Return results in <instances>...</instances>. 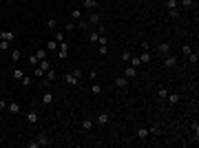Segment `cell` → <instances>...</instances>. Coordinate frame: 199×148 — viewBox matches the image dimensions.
Listing matches in <instances>:
<instances>
[{"mask_svg": "<svg viewBox=\"0 0 199 148\" xmlns=\"http://www.w3.org/2000/svg\"><path fill=\"white\" fill-rule=\"evenodd\" d=\"M86 22H89V25H102V13H100V11H93V13L86 18Z\"/></svg>", "mask_w": 199, "mask_h": 148, "instance_id": "6da1fadb", "label": "cell"}, {"mask_svg": "<svg viewBox=\"0 0 199 148\" xmlns=\"http://www.w3.org/2000/svg\"><path fill=\"white\" fill-rule=\"evenodd\" d=\"M64 80H66V82L71 84V86H78V84H80V78H78V75L73 73V71H69V73L64 75Z\"/></svg>", "mask_w": 199, "mask_h": 148, "instance_id": "7a4b0ae2", "label": "cell"}, {"mask_svg": "<svg viewBox=\"0 0 199 148\" xmlns=\"http://www.w3.org/2000/svg\"><path fill=\"white\" fill-rule=\"evenodd\" d=\"M115 86H117V89H126V86H128V78H126V75L115 78Z\"/></svg>", "mask_w": 199, "mask_h": 148, "instance_id": "3957f363", "label": "cell"}, {"mask_svg": "<svg viewBox=\"0 0 199 148\" xmlns=\"http://www.w3.org/2000/svg\"><path fill=\"white\" fill-rule=\"evenodd\" d=\"M66 51H69V44H66V42H60V47H58V58L64 60V58H66Z\"/></svg>", "mask_w": 199, "mask_h": 148, "instance_id": "277c9868", "label": "cell"}, {"mask_svg": "<svg viewBox=\"0 0 199 148\" xmlns=\"http://www.w3.org/2000/svg\"><path fill=\"white\" fill-rule=\"evenodd\" d=\"M164 66H166V69H173V66H177V58H175V55H168V58L164 60Z\"/></svg>", "mask_w": 199, "mask_h": 148, "instance_id": "5b68a950", "label": "cell"}, {"mask_svg": "<svg viewBox=\"0 0 199 148\" xmlns=\"http://www.w3.org/2000/svg\"><path fill=\"white\" fill-rule=\"evenodd\" d=\"M7 111H9L11 115H18V113H20V106H18V102H9V104H7Z\"/></svg>", "mask_w": 199, "mask_h": 148, "instance_id": "8992f818", "label": "cell"}, {"mask_svg": "<svg viewBox=\"0 0 199 148\" xmlns=\"http://www.w3.org/2000/svg\"><path fill=\"white\" fill-rule=\"evenodd\" d=\"M13 38H16L13 31H0V40H7V42H11Z\"/></svg>", "mask_w": 199, "mask_h": 148, "instance_id": "52a82bcc", "label": "cell"}, {"mask_svg": "<svg viewBox=\"0 0 199 148\" xmlns=\"http://www.w3.org/2000/svg\"><path fill=\"white\" fill-rule=\"evenodd\" d=\"M124 75H126V78H128V80H131V78H135V75H137V69L128 64V66H126V69H124Z\"/></svg>", "mask_w": 199, "mask_h": 148, "instance_id": "ba28073f", "label": "cell"}, {"mask_svg": "<svg viewBox=\"0 0 199 148\" xmlns=\"http://www.w3.org/2000/svg\"><path fill=\"white\" fill-rule=\"evenodd\" d=\"M150 60H153V55H150L148 51H144V53L139 55V62H142V64H150Z\"/></svg>", "mask_w": 199, "mask_h": 148, "instance_id": "9c48e42d", "label": "cell"}, {"mask_svg": "<svg viewBox=\"0 0 199 148\" xmlns=\"http://www.w3.org/2000/svg\"><path fill=\"white\" fill-rule=\"evenodd\" d=\"M42 104H44V106H49V104H53V93H49V91H47V93L42 95Z\"/></svg>", "mask_w": 199, "mask_h": 148, "instance_id": "30bf717a", "label": "cell"}, {"mask_svg": "<svg viewBox=\"0 0 199 148\" xmlns=\"http://www.w3.org/2000/svg\"><path fill=\"white\" fill-rule=\"evenodd\" d=\"M44 78H47V82H55V80H58V73L49 69V71H47V73H44ZM47 82H44V84H47Z\"/></svg>", "mask_w": 199, "mask_h": 148, "instance_id": "8fae6325", "label": "cell"}, {"mask_svg": "<svg viewBox=\"0 0 199 148\" xmlns=\"http://www.w3.org/2000/svg\"><path fill=\"white\" fill-rule=\"evenodd\" d=\"M82 7H84V9H95V7H97V0H82Z\"/></svg>", "mask_w": 199, "mask_h": 148, "instance_id": "7c38bea8", "label": "cell"}, {"mask_svg": "<svg viewBox=\"0 0 199 148\" xmlns=\"http://www.w3.org/2000/svg\"><path fill=\"white\" fill-rule=\"evenodd\" d=\"M27 122L35 124V122H38V113H35V111H29V113H27Z\"/></svg>", "mask_w": 199, "mask_h": 148, "instance_id": "4fadbf2b", "label": "cell"}, {"mask_svg": "<svg viewBox=\"0 0 199 148\" xmlns=\"http://www.w3.org/2000/svg\"><path fill=\"white\" fill-rule=\"evenodd\" d=\"M137 137L142 139V142H144V139H148V128H144V126H142V128L137 130Z\"/></svg>", "mask_w": 199, "mask_h": 148, "instance_id": "5bb4252c", "label": "cell"}, {"mask_svg": "<svg viewBox=\"0 0 199 148\" xmlns=\"http://www.w3.org/2000/svg\"><path fill=\"white\" fill-rule=\"evenodd\" d=\"M58 47H60V42H55V40H51L49 44H47V51H53V53H58Z\"/></svg>", "mask_w": 199, "mask_h": 148, "instance_id": "9a60e30c", "label": "cell"}, {"mask_svg": "<svg viewBox=\"0 0 199 148\" xmlns=\"http://www.w3.org/2000/svg\"><path fill=\"white\" fill-rule=\"evenodd\" d=\"M38 66H40V69H42V71H49L51 69V64H49V60H40V62H38Z\"/></svg>", "mask_w": 199, "mask_h": 148, "instance_id": "2e32d148", "label": "cell"}, {"mask_svg": "<svg viewBox=\"0 0 199 148\" xmlns=\"http://www.w3.org/2000/svg\"><path fill=\"white\" fill-rule=\"evenodd\" d=\"M166 99H168L170 104H177L179 102V95L177 93H168V95H166Z\"/></svg>", "mask_w": 199, "mask_h": 148, "instance_id": "e0dca14e", "label": "cell"}, {"mask_svg": "<svg viewBox=\"0 0 199 148\" xmlns=\"http://www.w3.org/2000/svg\"><path fill=\"white\" fill-rule=\"evenodd\" d=\"M170 51V42H162L159 44V53H168Z\"/></svg>", "mask_w": 199, "mask_h": 148, "instance_id": "ac0fdd59", "label": "cell"}, {"mask_svg": "<svg viewBox=\"0 0 199 148\" xmlns=\"http://www.w3.org/2000/svg\"><path fill=\"white\" fill-rule=\"evenodd\" d=\"M38 144H40V146H49V137H47V135H40V137H38Z\"/></svg>", "mask_w": 199, "mask_h": 148, "instance_id": "d6986e66", "label": "cell"}, {"mask_svg": "<svg viewBox=\"0 0 199 148\" xmlns=\"http://www.w3.org/2000/svg\"><path fill=\"white\" fill-rule=\"evenodd\" d=\"M91 93H93V95H100V93H102V86H100L97 82H93V86H91Z\"/></svg>", "mask_w": 199, "mask_h": 148, "instance_id": "ffe728a7", "label": "cell"}, {"mask_svg": "<svg viewBox=\"0 0 199 148\" xmlns=\"http://www.w3.org/2000/svg\"><path fill=\"white\" fill-rule=\"evenodd\" d=\"M109 122V113H100L97 115V124H106Z\"/></svg>", "mask_w": 199, "mask_h": 148, "instance_id": "44dd1931", "label": "cell"}, {"mask_svg": "<svg viewBox=\"0 0 199 148\" xmlns=\"http://www.w3.org/2000/svg\"><path fill=\"white\" fill-rule=\"evenodd\" d=\"M71 20H82V11L73 9V11H71Z\"/></svg>", "mask_w": 199, "mask_h": 148, "instance_id": "7402d4cb", "label": "cell"}, {"mask_svg": "<svg viewBox=\"0 0 199 148\" xmlns=\"http://www.w3.org/2000/svg\"><path fill=\"white\" fill-rule=\"evenodd\" d=\"M128 62H131V66H135V69H137V66L142 64V62H139V55H135V58L131 55V60H128Z\"/></svg>", "mask_w": 199, "mask_h": 148, "instance_id": "603a6c76", "label": "cell"}, {"mask_svg": "<svg viewBox=\"0 0 199 148\" xmlns=\"http://www.w3.org/2000/svg\"><path fill=\"white\" fill-rule=\"evenodd\" d=\"M44 73H47V71H42V69H40V66H35V71H33L35 80H40V78H44Z\"/></svg>", "mask_w": 199, "mask_h": 148, "instance_id": "cb8c5ba5", "label": "cell"}, {"mask_svg": "<svg viewBox=\"0 0 199 148\" xmlns=\"http://www.w3.org/2000/svg\"><path fill=\"white\" fill-rule=\"evenodd\" d=\"M20 82H22V86H31V82H33V78H31V75H25V78L20 80Z\"/></svg>", "mask_w": 199, "mask_h": 148, "instance_id": "d4e9b609", "label": "cell"}, {"mask_svg": "<svg viewBox=\"0 0 199 148\" xmlns=\"http://www.w3.org/2000/svg\"><path fill=\"white\" fill-rule=\"evenodd\" d=\"M82 128H84V130H91V128H93V122H91V119H84V122H82Z\"/></svg>", "mask_w": 199, "mask_h": 148, "instance_id": "484cf974", "label": "cell"}, {"mask_svg": "<svg viewBox=\"0 0 199 148\" xmlns=\"http://www.w3.org/2000/svg\"><path fill=\"white\" fill-rule=\"evenodd\" d=\"M35 58H38V62H40V60H44V58H47V51H44V49L35 51Z\"/></svg>", "mask_w": 199, "mask_h": 148, "instance_id": "4316f807", "label": "cell"}, {"mask_svg": "<svg viewBox=\"0 0 199 148\" xmlns=\"http://www.w3.org/2000/svg\"><path fill=\"white\" fill-rule=\"evenodd\" d=\"M188 60H190V62H193V64H197V60H199V55H197V53H193V51H190V53H188Z\"/></svg>", "mask_w": 199, "mask_h": 148, "instance_id": "83f0119b", "label": "cell"}, {"mask_svg": "<svg viewBox=\"0 0 199 148\" xmlns=\"http://www.w3.org/2000/svg\"><path fill=\"white\" fill-rule=\"evenodd\" d=\"M20 58H22V53H20V51H18V49H16V51H13V53H11V60H13V62H18V60H20Z\"/></svg>", "mask_w": 199, "mask_h": 148, "instance_id": "f1b7e54d", "label": "cell"}, {"mask_svg": "<svg viewBox=\"0 0 199 148\" xmlns=\"http://www.w3.org/2000/svg\"><path fill=\"white\" fill-rule=\"evenodd\" d=\"M100 35H102V33H97V31H93V33H89V40H91V42H97V38H100Z\"/></svg>", "mask_w": 199, "mask_h": 148, "instance_id": "f546056e", "label": "cell"}, {"mask_svg": "<svg viewBox=\"0 0 199 148\" xmlns=\"http://www.w3.org/2000/svg\"><path fill=\"white\" fill-rule=\"evenodd\" d=\"M166 7L168 9H177V0H166Z\"/></svg>", "mask_w": 199, "mask_h": 148, "instance_id": "4dcf8cb0", "label": "cell"}, {"mask_svg": "<svg viewBox=\"0 0 199 148\" xmlns=\"http://www.w3.org/2000/svg\"><path fill=\"white\" fill-rule=\"evenodd\" d=\"M0 51H9V42L7 40H0Z\"/></svg>", "mask_w": 199, "mask_h": 148, "instance_id": "1f68e13d", "label": "cell"}, {"mask_svg": "<svg viewBox=\"0 0 199 148\" xmlns=\"http://www.w3.org/2000/svg\"><path fill=\"white\" fill-rule=\"evenodd\" d=\"M22 78H25V73H22V71H13V80H22Z\"/></svg>", "mask_w": 199, "mask_h": 148, "instance_id": "d6a6232c", "label": "cell"}, {"mask_svg": "<svg viewBox=\"0 0 199 148\" xmlns=\"http://www.w3.org/2000/svg\"><path fill=\"white\" fill-rule=\"evenodd\" d=\"M97 44L100 47H106V35H100V38H97Z\"/></svg>", "mask_w": 199, "mask_h": 148, "instance_id": "836d02e7", "label": "cell"}, {"mask_svg": "<svg viewBox=\"0 0 199 148\" xmlns=\"http://www.w3.org/2000/svg\"><path fill=\"white\" fill-rule=\"evenodd\" d=\"M47 27H49V29H55V27H58V22H55V18H51L49 22H47Z\"/></svg>", "mask_w": 199, "mask_h": 148, "instance_id": "e575fe53", "label": "cell"}, {"mask_svg": "<svg viewBox=\"0 0 199 148\" xmlns=\"http://www.w3.org/2000/svg\"><path fill=\"white\" fill-rule=\"evenodd\" d=\"M166 95H168V89H159V99H166Z\"/></svg>", "mask_w": 199, "mask_h": 148, "instance_id": "d590c367", "label": "cell"}, {"mask_svg": "<svg viewBox=\"0 0 199 148\" xmlns=\"http://www.w3.org/2000/svg\"><path fill=\"white\" fill-rule=\"evenodd\" d=\"M148 135H159V128H157V126H150V128H148Z\"/></svg>", "mask_w": 199, "mask_h": 148, "instance_id": "8d00e7d4", "label": "cell"}, {"mask_svg": "<svg viewBox=\"0 0 199 148\" xmlns=\"http://www.w3.org/2000/svg\"><path fill=\"white\" fill-rule=\"evenodd\" d=\"M78 27H80V29H86V27H89V22H86V20H78Z\"/></svg>", "mask_w": 199, "mask_h": 148, "instance_id": "74e56055", "label": "cell"}, {"mask_svg": "<svg viewBox=\"0 0 199 148\" xmlns=\"http://www.w3.org/2000/svg\"><path fill=\"white\" fill-rule=\"evenodd\" d=\"M53 40H55V42H64V33H55Z\"/></svg>", "mask_w": 199, "mask_h": 148, "instance_id": "f35d334b", "label": "cell"}, {"mask_svg": "<svg viewBox=\"0 0 199 148\" xmlns=\"http://www.w3.org/2000/svg\"><path fill=\"white\" fill-rule=\"evenodd\" d=\"M181 7H186V9H188V7H193V0H181Z\"/></svg>", "mask_w": 199, "mask_h": 148, "instance_id": "ab89813d", "label": "cell"}, {"mask_svg": "<svg viewBox=\"0 0 199 148\" xmlns=\"http://www.w3.org/2000/svg\"><path fill=\"white\" fill-rule=\"evenodd\" d=\"M75 29V25H73V20H69V22H66V31H73Z\"/></svg>", "mask_w": 199, "mask_h": 148, "instance_id": "60d3db41", "label": "cell"}, {"mask_svg": "<svg viewBox=\"0 0 199 148\" xmlns=\"http://www.w3.org/2000/svg\"><path fill=\"white\" fill-rule=\"evenodd\" d=\"M89 80H93V82H95V80H97V73H95V71H89Z\"/></svg>", "mask_w": 199, "mask_h": 148, "instance_id": "b9f144b4", "label": "cell"}, {"mask_svg": "<svg viewBox=\"0 0 199 148\" xmlns=\"http://www.w3.org/2000/svg\"><path fill=\"white\" fill-rule=\"evenodd\" d=\"M29 62H31L33 66H38V58H35V55H31V58H29Z\"/></svg>", "mask_w": 199, "mask_h": 148, "instance_id": "7bdbcfd3", "label": "cell"}, {"mask_svg": "<svg viewBox=\"0 0 199 148\" xmlns=\"http://www.w3.org/2000/svg\"><path fill=\"white\" fill-rule=\"evenodd\" d=\"M190 128H193V133H195V135H197V133H199V124H197V122H195V124H193V126H190Z\"/></svg>", "mask_w": 199, "mask_h": 148, "instance_id": "ee69618b", "label": "cell"}, {"mask_svg": "<svg viewBox=\"0 0 199 148\" xmlns=\"http://www.w3.org/2000/svg\"><path fill=\"white\" fill-rule=\"evenodd\" d=\"M131 60V53H122V62H128Z\"/></svg>", "mask_w": 199, "mask_h": 148, "instance_id": "f6af8a7d", "label": "cell"}, {"mask_svg": "<svg viewBox=\"0 0 199 148\" xmlns=\"http://www.w3.org/2000/svg\"><path fill=\"white\" fill-rule=\"evenodd\" d=\"M0 111H7V102L5 99H0Z\"/></svg>", "mask_w": 199, "mask_h": 148, "instance_id": "bcb514c9", "label": "cell"}]
</instances>
